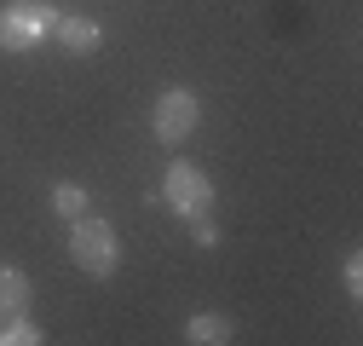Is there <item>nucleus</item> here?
I'll use <instances>...</instances> for the list:
<instances>
[{"mask_svg":"<svg viewBox=\"0 0 363 346\" xmlns=\"http://www.w3.org/2000/svg\"><path fill=\"white\" fill-rule=\"evenodd\" d=\"M52 213H58V220H75V213H86V185L58 179V185H52Z\"/></svg>","mask_w":363,"mask_h":346,"instance_id":"9","label":"nucleus"},{"mask_svg":"<svg viewBox=\"0 0 363 346\" xmlns=\"http://www.w3.org/2000/svg\"><path fill=\"white\" fill-rule=\"evenodd\" d=\"M185 340L191 346H225V340H237V323L225 318V312H196L185 323Z\"/></svg>","mask_w":363,"mask_h":346,"instance_id":"7","label":"nucleus"},{"mask_svg":"<svg viewBox=\"0 0 363 346\" xmlns=\"http://www.w3.org/2000/svg\"><path fill=\"white\" fill-rule=\"evenodd\" d=\"M0 346H40V323H35L29 312L0 318Z\"/></svg>","mask_w":363,"mask_h":346,"instance_id":"8","label":"nucleus"},{"mask_svg":"<svg viewBox=\"0 0 363 346\" xmlns=\"http://www.w3.org/2000/svg\"><path fill=\"white\" fill-rule=\"evenodd\" d=\"M52 40H58V47L64 52H99L104 47V29L93 23V18H81V12H58V23H52Z\"/></svg>","mask_w":363,"mask_h":346,"instance_id":"5","label":"nucleus"},{"mask_svg":"<svg viewBox=\"0 0 363 346\" xmlns=\"http://www.w3.org/2000/svg\"><path fill=\"white\" fill-rule=\"evenodd\" d=\"M29 300H35V283L23 266H0V318H12V312H29Z\"/></svg>","mask_w":363,"mask_h":346,"instance_id":"6","label":"nucleus"},{"mask_svg":"<svg viewBox=\"0 0 363 346\" xmlns=\"http://www.w3.org/2000/svg\"><path fill=\"white\" fill-rule=\"evenodd\" d=\"M196 121H202V99L191 93V86H167V93L156 99V110H150V133L162 145H185L196 133Z\"/></svg>","mask_w":363,"mask_h":346,"instance_id":"4","label":"nucleus"},{"mask_svg":"<svg viewBox=\"0 0 363 346\" xmlns=\"http://www.w3.org/2000/svg\"><path fill=\"white\" fill-rule=\"evenodd\" d=\"M196 225V248H219V225L208 220V213H202V220H191Z\"/></svg>","mask_w":363,"mask_h":346,"instance_id":"11","label":"nucleus"},{"mask_svg":"<svg viewBox=\"0 0 363 346\" xmlns=\"http://www.w3.org/2000/svg\"><path fill=\"white\" fill-rule=\"evenodd\" d=\"M340 283H346V294H363V254H346V266H340Z\"/></svg>","mask_w":363,"mask_h":346,"instance_id":"10","label":"nucleus"},{"mask_svg":"<svg viewBox=\"0 0 363 346\" xmlns=\"http://www.w3.org/2000/svg\"><path fill=\"white\" fill-rule=\"evenodd\" d=\"M69 260L86 272V277H116V266H121V242H116V225L110 220H99L93 208L86 213H75L69 220Z\"/></svg>","mask_w":363,"mask_h":346,"instance_id":"1","label":"nucleus"},{"mask_svg":"<svg viewBox=\"0 0 363 346\" xmlns=\"http://www.w3.org/2000/svg\"><path fill=\"white\" fill-rule=\"evenodd\" d=\"M162 202L179 213V220H202V213H213V179H208L196 162H167Z\"/></svg>","mask_w":363,"mask_h":346,"instance_id":"3","label":"nucleus"},{"mask_svg":"<svg viewBox=\"0 0 363 346\" xmlns=\"http://www.w3.org/2000/svg\"><path fill=\"white\" fill-rule=\"evenodd\" d=\"M52 23H58V6H47V0H12V6H0V52H35L52 35Z\"/></svg>","mask_w":363,"mask_h":346,"instance_id":"2","label":"nucleus"}]
</instances>
